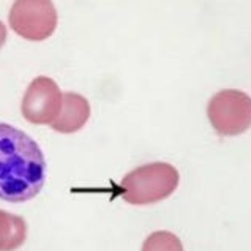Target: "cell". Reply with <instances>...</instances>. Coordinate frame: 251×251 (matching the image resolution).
Masks as SVG:
<instances>
[{
    "label": "cell",
    "instance_id": "6da1fadb",
    "mask_svg": "<svg viewBox=\"0 0 251 251\" xmlns=\"http://www.w3.org/2000/svg\"><path fill=\"white\" fill-rule=\"evenodd\" d=\"M45 180L40 146L23 130L0 122V201L27 202L43 190Z\"/></svg>",
    "mask_w": 251,
    "mask_h": 251
},
{
    "label": "cell",
    "instance_id": "7a4b0ae2",
    "mask_svg": "<svg viewBox=\"0 0 251 251\" xmlns=\"http://www.w3.org/2000/svg\"><path fill=\"white\" fill-rule=\"evenodd\" d=\"M178 171L169 163L156 161L133 169L122 178L120 196L131 205H150L168 199L177 190Z\"/></svg>",
    "mask_w": 251,
    "mask_h": 251
},
{
    "label": "cell",
    "instance_id": "3957f363",
    "mask_svg": "<svg viewBox=\"0 0 251 251\" xmlns=\"http://www.w3.org/2000/svg\"><path fill=\"white\" fill-rule=\"evenodd\" d=\"M207 116L220 136H239L251 126V97L240 90H221L210 98Z\"/></svg>",
    "mask_w": 251,
    "mask_h": 251
},
{
    "label": "cell",
    "instance_id": "277c9868",
    "mask_svg": "<svg viewBox=\"0 0 251 251\" xmlns=\"http://www.w3.org/2000/svg\"><path fill=\"white\" fill-rule=\"evenodd\" d=\"M8 23L21 38L43 41L55 32L57 10L52 0H14Z\"/></svg>",
    "mask_w": 251,
    "mask_h": 251
},
{
    "label": "cell",
    "instance_id": "5b68a950",
    "mask_svg": "<svg viewBox=\"0 0 251 251\" xmlns=\"http://www.w3.org/2000/svg\"><path fill=\"white\" fill-rule=\"evenodd\" d=\"M63 93L57 82L48 76H38L28 84L21 112L33 125H51L60 114Z\"/></svg>",
    "mask_w": 251,
    "mask_h": 251
},
{
    "label": "cell",
    "instance_id": "8992f818",
    "mask_svg": "<svg viewBox=\"0 0 251 251\" xmlns=\"http://www.w3.org/2000/svg\"><path fill=\"white\" fill-rule=\"evenodd\" d=\"M90 119V104L87 98L79 93H63L62 109L51 126L52 130L62 134H71L79 131Z\"/></svg>",
    "mask_w": 251,
    "mask_h": 251
},
{
    "label": "cell",
    "instance_id": "52a82bcc",
    "mask_svg": "<svg viewBox=\"0 0 251 251\" xmlns=\"http://www.w3.org/2000/svg\"><path fill=\"white\" fill-rule=\"evenodd\" d=\"M27 239L25 220L18 215L0 210V251H14Z\"/></svg>",
    "mask_w": 251,
    "mask_h": 251
},
{
    "label": "cell",
    "instance_id": "ba28073f",
    "mask_svg": "<svg viewBox=\"0 0 251 251\" xmlns=\"http://www.w3.org/2000/svg\"><path fill=\"white\" fill-rule=\"evenodd\" d=\"M142 251H183V245L176 234L156 231L146 239Z\"/></svg>",
    "mask_w": 251,
    "mask_h": 251
},
{
    "label": "cell",
    "instance_id": "9c48e42d",
    "mask_svg": "<svg viewBox=\"0 0 251 251\" xmlns=\"http://www.w3.org/2000/svg\"><path fill=\"white\" fill-rule=\"evenodd\" d=\"M5 41H6V25L0 21V49L5 45Z\"/></svg>",
    "mask_w": 251,
    "mask_h": 251
}]
</instances>
